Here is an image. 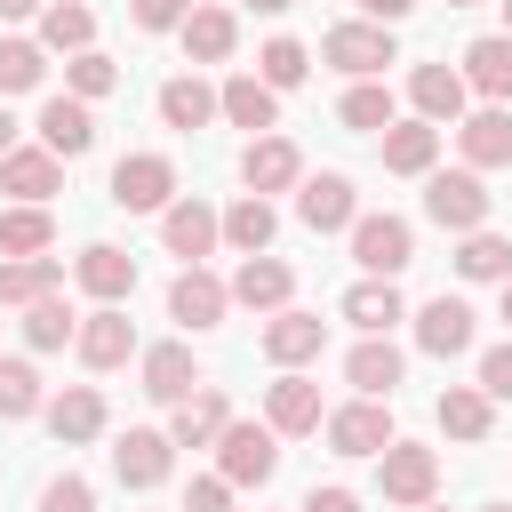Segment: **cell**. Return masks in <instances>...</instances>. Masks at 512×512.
I'll list each match as a JSON object with an SVG mask.
<instances>
[{
	"label": "cell",
	"instance_id": "cell-10",
	"mask_svg": "<svg viewBox=\"0 0 512 512\" xmlns=\"http://www.w3.org/2000/svg\"><path fill=\"white\" fill-rule=\"evenodd\" d=\"M328 448H336V456H384V448H392V408H384V400L336 408V416H328Z\"/></svg>",
	"mask_w": 512,
	"mask_h": 512
},
{
	"label": "cell",
	"instance_id": "cell-49",
	"mask_svg": "<svg viewBox=\"0 0 512 512\" xmlns=\"http://www.w3.org/2000/svg\"><path fill=\"white\" fill-rule=\"evenodd\" d=\"M296 512H360V496H352V488H304Z\"/></svg>",
	"mask_w": 512,
	"mask_h": 512
},
{
	"label": "cell",
	"instance_id": "cell-54",
	"mask_svg": "<svg viewBox=\"0 0 512 512\" xmlns=\"http://www.w3.org/2000/svg\"><path fill=\"white\" fill-rule=\"evenodd\" d=\"M496 320H504V328H512V280H504V304H496Z\"/></svg>",
	"mask_w": 512,
	"mask_h": 512
},
{
	"label": "cell",
	"instance_id": "cell-53",
	"mask_svg": "<svg viewBox=\"0 0 512 512\" xmlns=\"http://www.w3.org/2000/svg\"><path fill=\"white\" fill-rule=\"evenodd\" d=\"M248 8H256V16H288L296 0H248Z\"/></svg>",
	"mask_w": 512,
	"mask_h": 512
},
{
	"label": "cell",
	"instance_id": "cell-39",
	"mask_svg": "<svg viewBox=\"0 0 512 512\" xmlns=\"http://www.w3.org/2000/svg\"><path fill=\"white\" fill-rule=\"evenodd\" d=\"M456 272L464 280H512V240L504 232H464V248H456Z\"/></svg>",
	"mask_w": 512,
	"mask_h": 512
},
{
	"label": "cell",
	"instance_id": "cell-31",
	"mask_svg": "<svg viewBox=\"0 0 512 512\" xmlns=\"http://www.w3.org/2000/svg\"><path fill=\"white\" fill-rule=\"evenodd\" d=\"M176 32H184V56H192V64H224V56H232V40H240L232 8H192Z\"/></svg>",
	"mask_w": 512,
	"mask_h": 512
},
{
	"label": "cell",
	"instance_id": "cell-40",
	"mask_svg": "<svg viewBox=\"0 0 512 512\" xmlns=\"http://www.w3.org/2000/svg\"><path fill=\"white\" fill-rule=\"evenodd\" d=\"M336 112H344V128H360V136H384V128H392V88H376V80H352V96H344Z\"/></svg>",
	"mask_w": 512,
	"mask_h": 512
},
{
	"label": "cell",
	"instance_id": "cell-22",
	"mask_svg": "<svg viewBox=\"0 0 512 512\" xmlns=\"http://www.w3.org/2000/svg\"><path fill=\"white\" fill-rule=\"evenodd\" d=\"M240 176H248V192H288V184L304 176V160H296V144H288V136H248Z\"/></svg>",
	"mask_w": 512,
	"mask_h": 512
},
{
	"label": "cell",
	"instance_id": "cell-34",
	"mask_svg": "<svg viewBox=\"0 0 512 512\" xmlns=\"http://www.w3.org/2000/svg\"><path fill=\"white\" fill-rule=\"evenodd\" d=\"M72 328H80V312H72L64 296H32V304H24V344H32V352H64Z\"/></svg>",
	"mask_w": 512,
	"mask_h": 512
},
{
	"label": "cell",
	"instance_id": "cell-8",
	"mask_svg": "<svg viewBox=\"0 0 512 512\" xmlns=\"http://www.w3.org/2000/svg\"><path fill=\"white\" fill-rule=\"evenodd\" d=\"M160 240H168V256L200 264V256L224 240V216H216L208 200H168V208H160Z\"/></svg>",
	"mask_w": 512,
	"mask_h": 512
},
{
	"label": "cell",
	"instance_id": "cell-26",
	"mask_svg": "<svg viewBox=\"0 0 512 512\" xmlns=\"http://www.w3.org/2000/svg\"><path fill=\"white\" fill-rule=\"evenodd\" d=\"M456 144H464V168H504L512 160V112L488 104V112L456 120Z\"/></svg>",
	"mask_w": 512,
	"mask_h": 512
},
{
	"label": "cell",
	"instance_id": "cell-23",
	"mask_svg": "<svg viewBox=\"0 0 512 512\" xmlns=\"http://www.w3.org/2000/svg\"><path fill=\"white\" fill-rule=\"evenodd\" d=\"M288 288H296V272L280 256H240V272H232V304H248V312H280Z\"/></svg>",
	"mask_w": 512,
	"mask_h": 512
},
{
	"label": "cell",
	"instance_id": "cell-45",
	"mask_svg": "<svg viewBox=\"0 0 512 512\" xmlns=\"http://www.w3.org/2000/svg\"><path fill=\"white\" fill-rule=\"evenodd\" d=\"M40 512H96V488H88L80 472H64V480L40 488Z\"/></svg>",
	"mask_w": 512,
	"mask_h": 512
},
{
	"label": "cell",
	"instance_id": "cell-14",
	"mask_svg": "<svg viewBox=\"0 0 512 512\" xmlns=\"http://www.w3.org/2000/svg\"><path fill=\"white\" fill-rule=\"evenodd\" d=\"M224 304H232V288H224L216 272H200V264H184V272L168 280V312H176L184 328H216Z\"/></svg>",
	"mask_w": 512,
	"mask_h": 512
},
{
	"label": "cell",
	"instance_id": "cell-32",
	"mask_svg": "<svg viewBox=\"0 0 512 512\" xmlns=\"http://www.w3.org/2000/svg\"><path fill=\"white\" fill-rule=\"evenodd\" d=\"M160 120H168V128H184V136H192V128H208V120H216V88H208L200 72H176V80L160 88Z\"/></svg>",
	"mask_w": 512,
	"mask_h": 512
},
{
	"label": "cell",
	"instance_id": "cell-37",
	"mask_svg": "<svg viewBox=\"0 0 512 512\" xmlns=\"http://www.w3.org/2000/svg\"><path fill=\"white\" fill-rule=\"evenodd\" d=\"M64 264L56 256H8L0 264V304H32V296H56Z\"/></svg>",
	"mask_w": 512,
	"mask_h": 512
},
{
	"label": "cell",
	"instance_id": "cell-35",
	"mask_svg": "<svg viewBox=\"0 0 512 512\" xmlns=\"http://www.w3.org/2000/svg\"><path fill=\"white\" fill-rule=\"evenodd\" d=\"M488 424H496V416H488V392H480V384H448V392H440V432H448V440H488Z\"/></svg>",
	"mask_w": 512,
	"mask_h": 512
},
{
	"label": "cell",
	"instance_id": "cell-52",
	"mask_svg": "<svg viewBox=\"0 0 512 512\" xmlns=\"http://www.w3.org/2000/svg\"><path fill=\"white\" fill-rule=\"evenodd\" d=\"M16 152V120H8V104H0V160Z\"/></svg>",
	"mask_w": 512,
	"mask_h": 512
},
{
	"label": "cell",
	"instance_id": "cell-50",
	"mask_svg": "<svg viewBox=\"0 0 512 512\" xmlns=\"http://www.w3.org/2000/svg\"><path fill=\"white\" fill-rule=\"evenodd\" d=\"M360 8H368V24H400L416 0H360Z\"/></svg>",
	"mask_w": 512,
	"mask_h": 512
},
{
	"label": "cell",
	"instance_id": "cell-9",
	"mask_svg": "<svg viewBox=\"0 0 512 512\" xmlns=\"http://www.w3.org/2000/svg\"><path fill=\"white\" fill-rule=\"evenodd\" d=\"M72 352H80L88 368H120V360L136 352V320H128L120 304H96V312L72 328Z\"/></svg>",
	"mask_w": 512,
	"mask_h": 512
},
{
	"label": "cell",
	"instance_id": "cell-48",
	"mask_svg": "<svg viewBox=\"0 0 512 512\" xmlns=\"http://www.w3.org/2000/svg\"><path fill=\"white\" fill-rule=\"evenodd\" d=\"M184 512H232V480L216 472V480H192L184 488Z\"/></svg>",
	"mask_w": 512,
	"mask_h": 512
},
{
	"label": "cell",
	"instance_id": "cell-6",
	"mask_svg": "<svg viewBox=\"0 0 512 512\" xmlns=\"http://www.w3.org/2000/svg\"><path fill=\"white\" fill-rule=\"evenodd\" d=\"M320 56H328L336 72H352V80H376L384 64H400V56H392V24H336V32L320 40Z\"/></svg>",
	"mask_w": 512,
	"mask_h": 512
},
{
	"label": "cell",
	"instance_id": "cell-3",
	"mask_svg": "<svg viewBox=\"0 0 512 512\" xmlns=\"http://www.w3.org/2000/svg\"><path fill=\"white\" fill-rule=\"evenodd\" d=\"M424 216H432L440 232H480V224H488V184H480V168L432 176V184H424Z\"/></svg>",
	"mask_w": 512,
	"mask_h": 512
},
{
	"label": "cell",
	"instance_id": "cell-24",
	"mask_svg": "<svg viewBox=\"0 0 512 512\" xmlns=\"http://www.w3.org/2000/svg\"><path fill=\"white\" fill-rule=\"evenodd\" d=\"M344 376H352L360 400H392V384H400V344H392V336H360L352 360H344Z\"/></svg>",
	"mask_w": 512,
	"mask_h": 512
},
{
	"label": "cell",
	"instance_id": "cell-41",
	"mask_svg": "<svg viewBox=\"0 0 512 512\" xmlns=\"http://www.w3.org/2000/svg\"><path fill=\"white\" fill-rule=\"evenodd\" d=\"M40 72H48V48L40 40H0V96L40 88Z\"/></svg>",
	"mask_w": 512,
	"mask_h": 512
},
{
	"label": "cell",
	"instance_id": "cell-29",
	"mask_svg": "<svg viewBox=\"0 0 512 512\" xmlns=\"http://www.w3.org/2000/svg\"><path fill=\"white\" fill-rule=\"evenodd\" d=\"M232 424V408H224V392L216 384H200L192 400H176V424H168V440L176 448H216V432Z\"/></svg>",
	"mask_w": 512,
	"mask_h": 512
},
{
	"label": "cell",
	"instance_id": "cell-4",
	"mask_svg": "<svg viewBox=\"0 0 512 512\" xmlns=\"http://www.w3.org/2000/svg\"><path fill=\"white\" fill-rule=\"evenodd\" d=\"M176 200V168L160 160V152H128L120 168H112V208H128V216H160Z\"/></svg>",
	"mask_w": 512,
	"mask_h": 512
},
{
	"label": "cell",
	"instance_id": "cell-58",
	"mask_svg": "<svg viewBox=\"0 0 512 512\" xmlns=\"http://www.w3.org/2000/svg\"><path fill=\"white\" fill-rule=\"evenodd\" d=\"M416 512H432V504H416Z\"/></svg>",
	"mask_w": 512,
	"mask_h": 512
},
{
	"label": "cell",
	"instance_id": "cell-1",
	"mask_svg": "<svg viewBox=\"0 0 512 512\" xmlns=\"http://www.w3.org/2000/svg\"><path fill=\"white\" fill-rule=\"evenodd\" d=\"M352 264H360L368 280H400V272L416 264L408 216H352Z\"/></svg>",
	"mask_w": 512,
	"mask_h": 512
},
{
	"label": "cell",
	"instance_id": "cell-38",
	"mask_svg": "<svg viewBox=\"0 0 512 512\" xmlns=\"http://www.w3.org/2000/svg\"><path fill=\"white\" fill-rule=\"evenodd\" d=\"M96 40V16L80 8V0H48L40 8V48H64V56H80Z\"/></svg>",
	"mask_w": 512,
	"mask_h": 512
},
{
	"label": "cell",
	"instance_id": "cell-13",
	"mask_svg": "<svg viewBox=\"0 0 512 512\" xmlns=\"http://www.w3.org/2000/svg\"><path fill=\"white\" fill-rule=\"evenodd\" d=\"M320 344H328V320L320 312H272L264 320V360H280V368H304V360H320Z\"/></svg>",
	"mask_w": 512,
	"mask_h": 512
},
{
	"label": "cell",
	"instance_id": "cell-46",
	"mask_svg": "<svg viewBox=\"0 0 512 512\" xmlns=\"http://www.w3.org/2000/svg\"><path fill=\"white\" fill-rule=\"evenodd\" d=\"M128 16H136L144 32H176V24L192 16V0H128Z\"/></svg>",
	"mask_w": 512,
	"mask_h": 512
},
{
	"label": "cell",
	"instance_id": "cell-27",
	"mask_svg": "<svg viewBox=\"0 0 512 512\" xmlns=\"http://www.w3.org/2000/svg\"><path fill=\"white\" fill-rule=\"evenodd\" d=\"M432 160H440V128L432 120H392L384 128V168L392 176H432Z\"/></svg>",
	"mask_w": 512,
	"mask_h": 512
},
{
	"label": "cell",
	"instance_id": "cell-21",
	"mask_svg": "<svg viewBox=\"0 0 512 512\" xmlns=\"http://www.w3.org/2000/svg\"><path fill=\"white\" fill-rule=\"evenodd\" d=\"M464 88H480L488 104H512V32H480L464 48Z\"/></svg>",
	"mask_w": 512,
	"mask_h": 512
},
{
	"label": "cell",
	"instance_id": "cell-5",
	"mask_svg": "<svg viewBox=\"0 0 512 512\" xmlns=\"http://www.w3.org/2000/svg\"><path fill=\"white\" fill-rule=\"evenodd\" d=\"M376 480H384V504H432V488H440V456L432 448H416V440H392L384 456H376Z\"/></svg>",
	"mask_w": 512,
	"mask_h": 512
},
{
	"label": "cell",
	"instance_id": "cell-11",
	"mask_svg": "<svg viewBox=\"0 0 512 512\" xmlns=\"http://www.w3.org/2000/svg\"><path fill=\"white\" fill-rule=\"evenodd\" d=\"M464 72H448V64H416L408 72V104H416V120H432V128H456L464 120Z\"/></svg>",
	"mask_w": 512,
	"mask_h": 512
},
{
	"label": "cell",
	"instance_id": "cell-30",
	"mask_svg": "<svg viewBox=\"0 0 512 512\" xmlns=\"http://www.w3.org/2000/svg\"><path fill=\"white\" fill-rule=\"evenodd\" d=\"M344 320L360 336H392V320H408V304H400L392 280H360V288H344Z\"/></svg>",
	"mask_w": 512,
	"mask_h": 512
},
{
	"label": "cell",
	"instance_id": "cell-42",
	"mask_svg": "<svg viewBox=\"0 0 512 512\" xmlns=\"http://www.w3.org/2000/svg\"><path fill=\"white\" fill-rule=\"evenodd\" d=\"M304 72H312L304 40H264V56H256V80L264 88H304Z\"/></svg>",
	"mask_w": 512,
	"mask_h": 512
},
{
	"label": "cell",
	"instance_id": "cell-33",
	"mask_svg": "<svg viewBox=\"0 0 512 512\" xmlns=\"http://www.w3.org/2000/svg\"><path fill=\"white\" fill-rule=\"evenodd\" d=\"M272 232H280V216H272V200H264V192H248V200H232V208H224V240H232L240 256H264V248H272Z\"/></svg>",
	"mask_w": 512,
	"mask_h": 512
},
{
	"label": "cell",
	"instance_id": "cell-56",
	"mask_svg": "<svg viewBox=\"0 0 512 512\" xmlns=\"http://www.w3.org/2000/svg\"><path fill=\"white\" fill-rule=\"evenodd\" d=\"M480 512H512V504H480Z\"/></svg>",
	"mask_w": 512,
	"mask_h": 512
},
{
	"label": "cell",
	"instance_id": "cell-51",
	"mask_svg": "<svg viewBox=\"0 0 512 512\" xmlns=\"http://www.w3.org/2000/svg\"><path fill=\"white\" fill-rule=\"evenodd\" d=\"M32 8H40V0H0V24H24Z\"/></svg>",
	"mask_w": 512,
	"mask_h": 512
},
{
	"label": "cell",
	"instance_id": "cell-25",
	"mask_svg": "<svg viewBox=\"0 0 512 512\" xmlns=\"http://www.w3.org/2000/svg\"><path fill=\"white\" fill-rule=\"evenodd\" d=\"M56 184H64V160H56L48 144H40V152H24V144H16V152L0 160V192H16V200H32V208H40V200H56Z\"/></svg>",
	"mask_w": 512,
	"mask_h": 512
},
{
	"label": "cell",
	"instance_id": "cell-28",
	"mask_svg": "<svg viewBox=\"0 0 512 512\" xmlns=\"http://www.w3.org/2000/svg\"><path fill=\"white\" fill-rule=\"evenodd\" d=\"M48 432H56L64 448L96 440V432H104V392H96V384H72V392H56V400H48Z\"/></svg>",
	"mask_w": 512,
	"mask_h": 512
},
{
	"label": "cell",
	"instance_id": "cell-57",
	"mask_svg": "<svg viewBox=\"0 0 512 512\" xmlns=\"http://www.w3.org/2000/svg\"><path fill=\"white\" fill-rule=\"evenodd\" d=\"M504 32H512V0H504Z\"/></svg>",
	"mask_w": 512,
	"mask_h": 512
},
{
	"label": "cell",
	"instance_id": "cell-19",
	"mask_svg": "<svg viewBox=\"0 0 512 512\" xmlns=\"http://www.w3.org/2000/svg\"><path fill=\"white\" fill-rule=\"evenodd\" d=\"M200 384H208V376H200L192 344H152V352H144V392H152V400L176 408V400H192Z\"/></svg>",
	"mask_w": 512,
	"mask_h": 512
},
{
	"label": "cell",
	"instance_id": "cell-55",
	"mask_svg": "<svg viewBox=\"0 0 512 512\" xmlns=\"http://www.w3.org/2000/svg\"><path fill=\"white\" fill-rule=\"evenodd\" d=\"M448 8H480V0H448Z\"/></svg>",
	"mask_w": 512,
	"mask_h": 512
},
{
	"label": "cell",
	"instance_id": "cell-36",
	"mask_svg": "<svg viewBox=\"0 0 512 512\" xmlns=\"http://www.w3.org/2000/svg\"><path fill=\"white\" fill-rule=\"evenodd\" d=\"M48 240H56L48 208H32V200L0 208V256H48Z\"/></svg>",
	"mask_w": 512,
	"mask_h": 512
},
{
	"label": "cell",
	"instance_id": "cell-43",
	"mask_svg": "<svg viewBox=\"0 0 512 512\" xmlns=\"http://www.w3.org/2000/svg\"><path fill=\"white\" fill-rule=\"evenodd\" d=\"M64 88H72L80 104H96V96H112V88H120V64H112V56H96V48H80V56L64 64Z\"/></svg>",
	"mask_w": 512,
	"mask_h": 512
},
{
	"label": "cell",
	"instance_id": "cell-20",
	"mask_svg": "<svg viewBox=\"0 0 512 512\" xmlns=\"http://www.w3.org/2000/svg\"><path fill=\"white\" fill-rule=\"evenodd\" d=\"M264 424L272 432H320V384L312 376H280V384H264Z\"/></svg>",
	"mask_w": 512,
	"mask_h": 512
},
{
	"label": "cell",
	"instance_id": "cell-17",
	"mask_svg": "<svg viewBox=\"0 0 512 512\" xmlns=\"http://www.w3.org/2000/svg\"><path fill=\"white\" fill-rule=\"evenodd\" d=\"M40 144H48L56 160H80V152L96 144V112H88L80 96H48V104H40Z\"/></svg>",
	"mask_w": 512,
	"mask_h": 512
},
{
	"label": "cell",
	"instance_id": "cell-2",
	"mask_svg": "<svg viewBox=\"0 0 512 512\" xmlns=\"http://www.w3.org/2000/svg\"><path fill=\"white\" fill-rule=\"evenodd\" d=\"M216 472H224L232 488H264V480L280 472V432H272V424H224V432H216Z\"/></svg>",
	"mask_w": 512,
	"mask_h": 512
},
{
	"label": "cell",
	"instance_id": "cell-47",
	"mask_svg": "<svg viewBox=\"0 0 512 512\" xmlns=\"http://www.w3.org/2000/svg\"><path fill=\"white\" fill-rule=\"evenodd\" d=\"M480 392H488V400H512V344L480 352Z\"/></svg>",
	"mask_w": 512,
	"mask_h": 512
},
{
	"label": "cell",
	"instance_id": "cell-16",
	"mask_svg": "<svg viewBox=\"0 0 512 512\" xmlns=\"http://www.w3.org/2000/svg\"><path fill=\"white\" fill-rule=\"evenodd\" d=\"M216 112H224L232 128H248V136H264V128L280 120V88H264L256 72H232V80L216 88Z\"/></svg>",
	"mask_w": 512,
	"mask_h": 512
},
{
	"label": "cell",
	"instance_id": "cell-18",
	"mask_svg": "<svg viewBox=\"0 0 512 512\" xmlns=\"http://www.w3.org/2000/svg\"><path fill=\"white\" fill-rule=\"evenodd\" d=\"M72 280H80L96 304H120V296L136 288V256H128V248H112V240H96V248H80Z\"/></svg>",
	"mask_w": 512,
	"mask_h": 512
},
{
	"label": "cell",
	"instance_id": "cell-44",
	"mask_svg": "<svg viewBox=\"0 0 512 512\" xmlns=\"http://www.w3.org/2000/svg\"><path fill=\"white\" fill-rule=\"evenodd\" d=\"M0 416H40V368L32 360H0Z\"/></svg>",
	"mask_w": 512,
	"mask_h": 512
},
{
	"label": "cell",
	"instance_id": "cell-15",
	"mask_svg": "<svg viewBox=\"0 0 512 512\" xmlns=\"http://www.w3.org/2000/svg\"><path fill=\"white\" fill-rule=\"evenodd\" d=\"M416 344H424L432 360L472 352V304H464V296H432V304L416 312Z\"/></svg>",
	"mask_w": 512,
	"mask_h": 512
},
{
	"label": "cell",
	"instance_id": "cell-12",
	"mask_svg": "<svg viewBox=\"0 0 512 512\" xmlns=\"http://www.w3.org/2000/svg\"><path fill=\"white\" fill-rule=\"evenodd\" d=\"M296 216H304L312 232H344V224L360 216V200H352V176H336V168L304 176V184H296Z\"/></svg>",
	"mask_w": 512,
	"mask_h": 512
},
{
	"label": "cell",
	"instance_id": "cell-7",
	"mask_svg": "<svg viewBox=\"0 0 512 512\" xmlns=\"http://www.w3.org/2000/svg\"><path fill=\"white\" fill-rule=\"evenodd\" d=\"M168 464H176V440H168V432H144V424H136V432L112 440V480H120V488H160Z\"/></svg>",
	"mask_w": 512,
	"mask_h": 512
}]
</instances>
